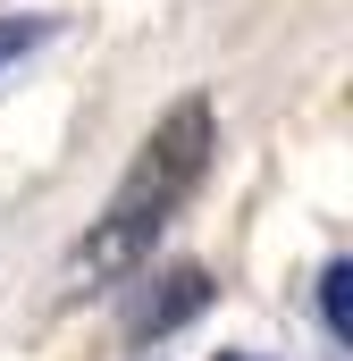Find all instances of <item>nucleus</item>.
Returning <instances> with one entry per match:
<instances>
[{"mask_svg": "<svg viewBox=\"0 0 353 361\" xmlns=\"http://www.w3.org/2000/svg\"><path fill=\"white\" fill-rule=\"evenodd\" d=\"M210 152H219V118H210V101L202 92H185L169 118L135 143V160H126V177H118V193H109V210H101V227L85 235V252H76V269L85 277H109L126 269L160 227L176 219V202L202 185V169H210Z\"/></svg>", "mask_w": 353, "mask_h": 361, "instance_id": "f257e3e1", "label": "nucleus"}, {"mask_svg": "<svg viewBox=\"0 0 353 361\" xmlns=\"http://www.w3.org/2000/svg\"><path fill=\"white\" fill-rule=\"evenodd\" d=\"M202 302H210V277H202V269H176V277H169V302H160V311H143V336L176 328V319H185V311H202Z\"/></svg>", "mask_w": 353, "mask_h": 361, "instance_id": "f03ea898", "label": "nucleus"}, {"mask_svg": "<svg viewBox=\"0 0 353 361\" xmlns=\"http://www.w3.org/2000/svg\"><path fill=\"white\" fill-rule=\"evenodd\" d=\"M320 311H328V336H353V269L345 261H328V277H320Z\"/></svg>", "mask_w": 353, "mask_h": 361, "instance_id": "7ed1b4c3", "label": "nucleus"}, {"mask_svg": "<svg viewBox=\"0 0 353 361\" xmlns=\"http://www.w3.org/2000/svg\"><path fill=\"white\" fill-rule=\"evenodd\" d=\"M34 34H42V25H34V17H0V59H17V51H25V42H34Z\"/></svg>", "mask_w": 353, "mask_h": 361, "instance_id": "20e7f679", "label": "nucleus"}, {"mask_svg": "<svg viewBox=\"0 0 353 361\" xmlns=\"http://www.w3.org/2000/svg\"><path fill=\"white\" fill-rule=\"evenodd\" d=\"M219 361H253V353H219Z\"/></svg>", "mask_w": 353, "mask_h": 361, "instance_id": "39448f33", "label": "nucleus"}]
</instances>
